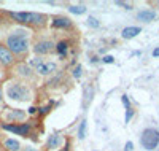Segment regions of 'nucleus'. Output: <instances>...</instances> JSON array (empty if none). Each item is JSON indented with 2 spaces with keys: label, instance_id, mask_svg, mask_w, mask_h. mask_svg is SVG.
<instances>
[{
  "label": "nucleus",
  "instance_id": "nucleus-6",
  "mask_svg": "<svg viewBox=\"0 0 159 151\" xmlns=\"http://www.w3.org/2000/svg\"><path fill=\"white\" fill-rule=\"evenodd\" d=\"M140 143L145 149H154L159 145V130L156 129H145L142 137H140Z\"/></svg>",
  "mask_w": 159,
  "mask_h": 151
},
{
  "label": "nucleus",
  "instance_id": "nucleus-3",
  "mask_svg": "<svg viewBox=\"0 0 159 151\" xmlns=\"http://www.w3.org/2000/svg\"><path fill=\"white\" fill-rule=\"evenodd\" d=\"M11 78L24 81V83H27V85H34L38 80L35 70L25 62H16L11 67Z\"/></svg>",
  "mask_w": 159,
  "mask_h": 151
},
{
  "label": "nucleus",
  "instance_id": "nucleus-29",
  "mask_svg": "<svg viewBox=\"0 0 159 151\" xmlns=\"http://www.w3.org/2000/svg\"><path fill=\"white\" fill-rule=\"evenodd\" d=\"M37 110H38L37 107H30V108H29V115H35V113H37Z\"/></svg>",
  "mask_w": 159,
  "mask_h": 151
},
{
  "label": "nucleus",
  "instance_id": "nucleus-18",
  "mask_svg": "<svg viewBox=\"0 0 159 151\" xmlns=\"http://www.w3.org/2000/svg\"><path fill=\"white\" fill-rule=\"evenodd\" d=\"M67 51H69V42L67 40H59V42L56 43V53L61 57H64L65 54H67Z\"/></svg>",
  "mask_w": 159,
  "mask_h": 151
},
{
  "label": "nucleus",
  "instance_id": "nucleus-9",
  "mask_svg": "<svg viewBox=\"0 0 159 151\" xmlns=\"http://www.w3.org/2000/svg\"><path fill=\"white\" fill-rule=\"evenodd\" d=\"M56 72H57V64L52 62V61L43 62V64L35 70V73L40 75V76H51V75H54Z\"/></svg>",
  "mask_w": 159,
  "mask_h": 151
},
{
  "label": "nucleus",
  "instance_id": "nucleus-7",
  "mask_svg": "<svg viewBox=\"0 0 159 151\" xmlns=\"http://www.w3.org/2000/svg\"><path fill=\"white\" fill-rule=\"evenodd\" d=\"M18 61L11 54V51L3 45V42H0V67L2 68H11Z\"/></svg>",
  "mask_w": 159,
  "mask_h": 151
},
{
  "label": "nucleus",
  "instance_id": "nucleus-4",
  "mask_svg": "<svg viewBox=\"0 0 159 151\" xmlns=\"http://www.w3.org/2000/svg\"><path fill=\"white\" fill-rule=\"evenodd\" d=\"M32 51L35 56H48V54L56 53V43L52 42L51 38L46 37H37L34 40V45H32Z\"/></svg>",
  "mask_w": 159,
  "mask_h": 151
},
{
  "label": "nucleus",
  "instance_id": "nucleus-25",
  "mask_svg": "<svg viewBox=\"0 0 159 151\" xmlns=\"http://www.w3.org/2000/svg\"><path fill=\"white\" fill-rule=\"evenodd\" d=\"M116 5H119V7H124L126 10H132V7H130L129 3H126V2H116Z\"/></svg>",
  "mask_w": 159,
  "mask_h": 151
},
{
  "label": "nucleus",
  "instance_id": "nucleus-16",
  "mask_svg": "<svg viewBox=\"0 0 159 151\" xmlns=\"http://www.w3.org/2000/svg\"><path fill=\"white\" fill-rule=\"evenodd\" d=\"M154 18H156V11H153V10H143V11H140L137 15V19L143 21V22H150Z\"/></svg>",
  "mask_w": 159,
  "mask_h": 151
},
{
  "label": "nucleus",
  "instance_id": "nucleus-5",
  "mask_svg": "<svg viewBox=\"0 0 159 151\" xmlns=\"http://www.w3.org/2000/svg\"><path fill=\"white\" fill-rule=\"evenodd\" d=\"M0 118L3 119L2 124H22L27 118V113L19 108H5L0 113Z\"/></svg>",
  "mask_w": 159,
  "mask_h": 151
},
{
  "label": "nucleus",
  "instance_id": "nucleus-12",
  "mask_svg": "<svg viewBox=\"0 0 159 151\" xmlns=\"http://www.w3.org/2000/svg\"><path fill=\"white\" fill-rule=\"evenodd\" d=\"M10 15V18L11 19H15L18 24H21V25H27L29 24V19H30V13H27V11H21V13H8Z\"/></svg>",
  "mask_w": 159,
  "mask_h": 151
},
{
  "label": "nucleus",
  "instance_id": "nucleus-20",
  "mask_svg": "<svg viewBox=\"0 0 159 151\" xmlns=\"http://www.w3.org/2000/svg\"><path fill=\"white\" fill-rule=\"evenodd\" d=\"M86 137V119L81 121V124H80V129H78V139L83 140Z\"/></svg>",
  "mask_w": 159,
  "mask_h": 151
},
{
  "label": "nucleus",
  "instance_id": "nucleus-32",
  "mask_svg": "<svg viewBox=\"0 0 159 151\" xmlns=\"http://www.w3.org/2000/svg\"><path fill=\"white\" fill-rule=\"evenodd\" d=\"M153 56H154V57H157V56H159V48H156V49L153 51Z\"/></svg>",
  "mask_w": 159,
  "mask_h": 151
},
{
  "label": "nucleus",
  "instance_id": "nucleus-11",
  "mask_svg": "<svg viewBox=\"0 0 159 151\" xmlns=\"http://www.w3.org/2000/svg\"><path fill=\"white\" fill-rule=\"evenodd\" d=\"M51 24H52L54 29H72V27H73L72 19L65 18V16H56V18H52V22Z\"/></svg>",
  "mask_w": 159,
  "mask_h": 151
},
{
  "label": "nucleus",
  "instance_id": "nucleus-15",
  "mask_svg": "<svg viewBox=\"0 0 159 151\" xmlns=\"http://www.w3.org/2000/svg\"><path fill=\"white\" fill-rule=\"evenodd\" d=\"M62 143V135L61 134H52L49 139H48V143H46V149H54V148H59Z\"/></svg>",
  "mask_w": 159,
  "mask_h": 151
},
{
  "label": "nucleus",
  "instance_id": "nucleus-24",
  "mask_svg": "<svg viewBox=\"0 0 159 151\" xmlns=\"http://www.w3.org/2000/svg\"><path fill=\"white\" fill-rule=\"evenodd\" d=\"M132 116H134V110H132V108H129V110H127V113H126V122H129Z\"/></svg>",
  "mask_w": 159,
  "mask_h": 151
},
{
  "label": "nucleus",
  "instance_id": "nucleus-1",
  "mask_svg": "<svg viewBox=\"0 0 159 151\" xmlns=\"http://www.w3.org/2000/svg\"><path fill=\"white\" fill-rule=\"evenodd\" d=\"M29 37L30 32L24 29V27H19V29L11 30L3 40V45L11 51V54L16 57L18 62H24V59L29 56V51H30Z\"/></svg>",
  "mask_w": 159,
  "mask_h": 151
},
{
  "label": "nucleus",
  "instance_id": "nucleus-8",
  "mask_svg": "<svg viewBox=\"0 0 159 151\" xmlns=\"http://www.w3.org/2000/svg\"><path fill=\"white\" fill-rule=\"evenodd\" d=\"M2 129L13 132V134H18V135H22V137H29L32 126L29 122H22V124H2Z\"/></svg>",
  "mask_w": 159,
  "mask_h": 151
},
{
  "label": "nucleus",
  "instance_id": "nucleus-33",
  "mask_svg": "<svg viewBox=\"0 0 159 151\" xmlns=\"http://www.w3.org/2000/svg\"><path fill=\"white\" fill-rule=\"evenodd\" d=\"M0 76H2V67H0Z\"/></svg>",
  "mask_w": 159,
  "mask_h": 151
},
{
  "label": "nucleus",
  "instance_id": "nucleus-19",
  "mask_svg": "<svg viewBox=\"0 0 159 151\" xmlns=\"http://www.w3.org/2000/svg\"><path fill=\"white\" fill-rule=\"evenodd\" d=\"M43 62H46V59L45 57H42V56H35V57H32L30 61H29V65L34 68V70H37V68L42 65Z\"/></svg>",
  "mask_w": 159,
  "mask_h": 151
},
{
  "label": "nucleus",
  "instance_id": "nucleus-17",
  "mask_svg": "<svg viewBox=\"0 0 159 151\" xmlns=\"http://www.w3.org/2000/svg\"><path fill=\"white\" fill-rule=\"evenodd\" d=\"M140 32H142L140 27H126V29H123V32H121V37L126 38V40H129V38L137 37Z\"/></svg>",
  "mask_w": 159,
  "mask_h": 151
},
{
  "label": "nucleus",
  "instance_id": "nucleus-27",
  "mask_svg": "<svg viewBox=\"0 0 159 151\" xmlns=\"http://www.w3.org/2000/svg\"><path fill=\"white\" fill-rule=\"evenodd\" d=\"M123 103H124V107H126V110H129L130 108V105H129V100H127V97H126V95H123Z\"/></svg>",
  "mask_w": 159,
  "mask_h": 151
},
{
  "label": "nucleus",
  "instance_id": "nucleus-13",
  "mask_svg": "<svg viewBox=\"0 0 159 151\" xmlns=\"http://www.w3.org/2000/svg\"><path fill=\"white\" fill-rule=\"evenodd\" d=\"M2 146L5 151H21V143L16 139H3L2 140Z\"/></svg>",
  "mask_w": 159,
  "mask_h": 151
},
{
  "label": "nucleus",
  "instance_id": "nucleus-10",
  "mask_svg": "<svg viewBox=\"0 0 159 151\" xmlns=\"http://www.w3.org/2000/svg\"><path fill=\"white\" fill-rule=\"evenodd\" d=\"M48 22V16L42 15V13H30V19H29V27H34V29H43Z\"/></svg>",
  "mask_w": 159,
  "mask_h": 151
},
{
  "label": "nucleus",
  "instance_id": "nucleus-30",
  "mask_svg": "<svg viewBox=\"0 0 159 151\" xmlns=\"http://www.w3.org/2000/svg\"><path fill=\"white\" fill-rule=\"evenodd\" d=\"M132 146H134V145H132V142H127L126 143V151H132Z\"/></svg>",
  "mask_w": 159,
  "mask_h": 151
},
{
  "label": "nucleus",
  "instance_id": "nucleus-28",
  "mask_svg": "<svg viewBox=\"0 0 159 151\" xmlns=\"http://www.w3.org/2000/svg\"><path fill=\"white\" fill-rule=\"evenodd\" d=\"M21 151H38L37 148H32V146H22Z\"/></svg>",
  "mask_w": 159,
  "mask_h": 151
},
{
  "label": "nucleus",
  "instance_id": "nucleus-26",
  "mask_svg": "<svg viewBox=\"0 0 159 151\" xmlns=\"http://www.w3.org/2000/svg\"><path fill=\"white\" fill-rule=\"evenodd\" d=\"M103 62H105V64H113L115 59H113L111 56H105V57H103Z\"/></svg>",
  "mask_w": 159,
  "mask_h": 151
},
{
  "label": "nucleus",
  "instance_id": "nucleus-21",
  "mask_svg": "<svg viewBox=\"0 0 159 151\" xmlns=\"http://www.w3.org/2000/svg\"><path fill=\"white\" fill-rule=\"evenodd\" d=\"M69 10H70V13H73V15H83V13L86 11V7H70Z\"/></svg>",
  "mask_w": 159,
  "mask_h": 151
},
{
  "label": "nucleus",
  "instance_id": "nucleus-23",
  "mask_svg": "<svg viewBox=\"0 0 159 151\" xmlns=\"http://www.w3.org/2000/svg\"><path fill=\"white\" fill-rule=\"evenodd\" d=\"M73 76H75V78H80V76H81V67H80V65H76V67H75V70H73Z\"/></svg>",
  "mask_w": 159,
  "mask_h": 151
},
{
  "label": "nucleus",
  "instance_id": "nucleus-14",
  "mask_svg": "<svg viewBox=\"0 0 159 151\" xmlns=\"http://www.w3.org/2000/svg\"><path fill=\"white\" fill-rule=\"evenodd\" d=\"M92 99H94V86H92V85H86V88L83 91V107L88 108L89 103L92 102Z\"/></svg>",
  "mask_w": 159,
  "mask_h": 151
},
{
  "label": "nucleus",
  "instance_id": "nucleus-34",
  "mask_svg": "<svg viewBox=\"0 0 159 151\" xmlns=\"http://www.w3.org/2000/svg\"><path fill=\"white\" fill-rule=\"evenodd\" d=\"M0 140H2V135H0Z\"/></svg>",
  "mask_w": 159,
  "mask_h": 151
},
{
  "label": "nucleus",
  "instance_id": "nucleus-2",
  "mask_svg": "<svg viewBox=\"0 0 159 151\" xmlns=\"http://www.w3.org/2000/svg\"><path fill=\"white\" fill-rule=\"evenodd\" d=\"M3 92H5L8 100L19 102V103L30 102L34 99V89H32V86L27 85V83H24V81L15 80V78H10L5 83Z\"/></svg>",
  "mask_w": 159,
  "mask_h": 151
},
{
  "label": "nucleus",
  "instance_id": "nucleus-22",
  "mask_svg": "<svg viewBox=\"0 0 159 151\" xmlns=\"http://www.w3.org/2000/svg\"><path fill=\"white\" fill-rule=\"evenodd\" d=\"M88 24H89L91 27H99V21H97L96 18H92V16L88 19Z\"/></svg>",
  "mask_w": 159,
  "mask_h": 151
},
{
  "label": "nucleus",
  "instance_id": "nucleus-31",
  "mask_svg": "<svg viewBox=\"0 0 159 151\" xmlns=\"http://www.w3.org/2000/svg\"><path fill=\"white\" fill-rule=\"evenodd\" d=\"M2 102H3V89L0 88V103H2Z\"/></svg>",
  "mask_w": 159,
  "mask_h": 151
}]
</instances>
